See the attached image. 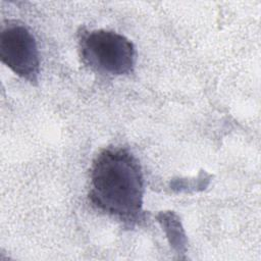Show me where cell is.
I'll return each mask as SVG.
<instances>
[{"label": "cell", "instance_id": "1", "mask_svg": "<svg viewBox=\"0 0 261 261\" xmlns=\"http://www.w3.org/2000/svg\"><path fill=\"white\" fill-rule=\"evenodd\" d=\"M89 199L102 212L125 224L143 217L144 176L137 158L126 149L110 147L94 159Z\"/></svg>", "mask_w": 261, "mask_h": 261}, {"label": "cell", "instance_id": "2", "mask_svg": "<svg viewBox=\"0 0 261 261\" xmlns=\"http://www.w3.org/2000/svg\"><path fill=\"white\" fill-rule=\"evenodd\" d=\"M79 44L83 61L92 69L112 75L128 74L134 70L136 49L123 35L94 30L83 33Z\"/></svg>", "mask_w": 261, "mask_h": 261}, {"label": "cell", "instance_id": "3", "mask_svg": "<svg viewBox=\"0 0 261 261\" xmlns=\"http://www.w3.org/2000/svg\"><path fill=\"white\" fill-rule=\"evenodd\" d=\"M0 59L15 74L36 84L40 73L37 42L30 30L16 21L9 22L0 33Z\"/></svg>", "mask_w": 261, "mask_h": 261}, {"label": "cell", "instance_id": "4", "mask_svg": "<svg viewBox=\"0 0 261 261\" xmlns=\"http://www.w3.org/2000/svg\"><path fill=\"white\" fill-rule=\"evenodd\" d=\"M159 221H161L162 225L165 227L164 229L167 231V236L170 239L172 246L179 251L181 247L185 246V233L181 227H179V222L176 216L172 213H162Z\"/></svg>", "mask_w": 261, "mask_h": 261}]
</instances>
